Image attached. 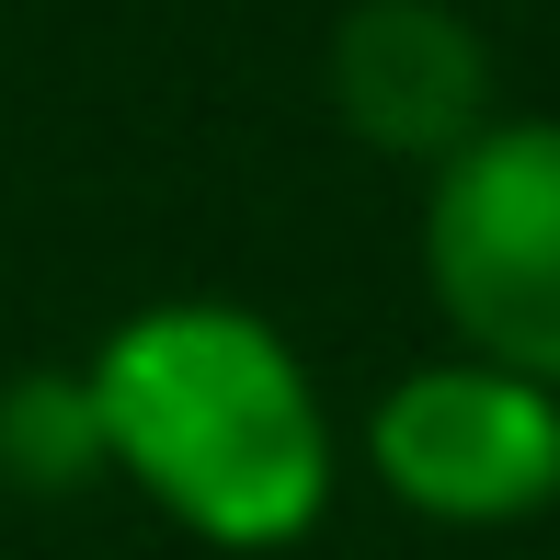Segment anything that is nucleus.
Instances as JSON below:
<instances>
[{
	"instance_id": "1",
	"label": "nucleus",
	"mask_w": 560,
	"mask_h": 560,
	"mask_svg": "<svg viewBox=\"0 0 560 560\" xmlns=\"http://www.w3.org/2000/svg\"><path fill=\"white\" fill-rule=\"evenodd\" d=\"M104 469H126L207 549H298L332 503V423L275 320L229 298H161L81 366Z\"/></svg>"
},
{
	"instance_id": "2",
	"label": "nucleus",
	"mask_w": 560,
	"mask_h": 560,
	"mask_svg": "<svg viewBox=\"0 0 560 560\" xmlns=\"http://www.w3.org/2000/svg\"><path fill=\"white\" fill-rule=\"evenodd\" d=\"M423 287L503 377L560 389V126H480L423 195Z\"/></svg>"
},
{
	"instance_id": "3",
	"label": "nucleus",
	"mask_w": 560,
	"mask_h": 560,
	"mask_svg": "<svg viewBox=\"0 0 560 560\" xmlns=\"http://www.w3.org/2000/svg\"><path fill=\"white\" fill-rule=\"evenodd\" d=\"M366 469L435 526H526L538 503H560V389L480 354L412 366L366 412Z\"/></svg>"
},
{
	"instance_id": "4",
	"label": "nucleus",
	"mask_w": 560,
	"mask_h": 560,
	"mask_svg": "<svg viewBox=\"0 0 560 560\" xmlns=\"http://www.w3.org/2000/svg\"><path fill=\"white\" fill-rule=\"evenodd\" d=\"M320 81H332L343 138L377 149V161L446 172L457 149L492 126V46H480V23L446 12V0H354L332 23Z\"/></svg>"
},
{
	"instance_id": "5",
	"label": "nucleus",
	"mask_w": 560,
	"mask_h": 560,
	"mask_svg": "<svg viewBox=\"0 0 560 560\" xmlns=\"http://www.w3.org/2000/svg\"><path fill=\"white\" fill-rule=\"evenodd\" d=\"M0 469L35 480V492L104 469V423H92V389H81V377H23V389L0 400Z\"/></svg>"
}]
</instances>
